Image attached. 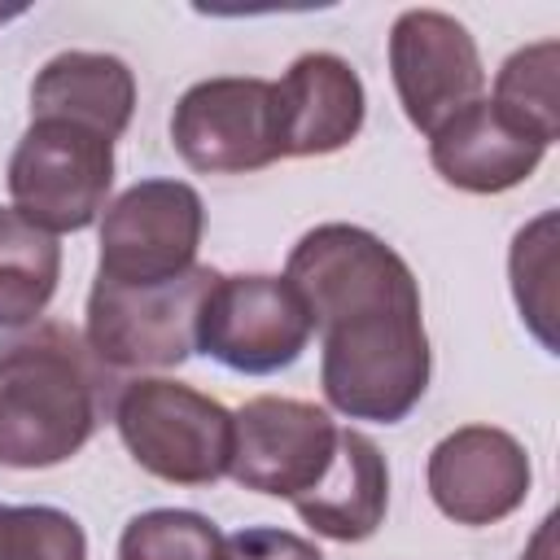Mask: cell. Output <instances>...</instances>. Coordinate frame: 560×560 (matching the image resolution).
Returning a JSON list of instances; mask_svg holds the SVG:
<instances>
[{
  "label": "cell",
  "mask_w": 560,
  "mask_h": 560,
  "mask_svg": "<svg viewBox=\"0 0 560 560\" xmlns=\"http://www.w3.org/2000/svg\"><path fill=\"white\" fill-rule=\"evenodd\" d=\"M214 271L192 267L166 284H114L92 280L88 293V350L109 368H179L197 350V311Z\"/></svg>",
  "instance_id": "5b68a950"
},
{
  "label": "cell",
  "mask_w": 560,
  "mask_h": 560,
  "mask_svg": "<svg viewBox=\"0 0 560 560\" xmlns=\"http://www.w3.org/2000/svg\"><path fill=\"white\" fill-rule=\"evenodd\" d=\"M433 508L455 525H494L512 516L534 481L525 446L494 424H464L446 433L424 464Z\"/></svg>",
  "instance_id": "8fae6325"
},
{
  "label": "cell",
  "mask_w": 560,
  "mask_h": 560,
  "mask_svg": "<svg viewBox=\"0 0 560 560\" xmlns=\"http://www.w3.org/2000/svg\"><path fill=\"white\" fill-rule=\"evenodd\" d=\"M556 57H560L556 39H538V44L516 48L499 66L494 92H490V101L512 122L534 131L542 144H556V131H560V122H556Z\"/></svg>",
  "instance_id": "e0dca14e"
},
{
  "label": "cell",
  "mask_w": 560,
  "mask_h": 560,
  "mask_svg": "<svg viewBox=\"0 0 560 560\" xmlns=\"http://www.w3.org/2000/svg\"><path fill=\"white\" fill-rule=\"evenodd\" d=\"M319 332V389L346 420H407L433 372L407 258L354 223L311 228L284 262Z\"/></svg>",
  "instance_id": "6da1fadb"
},
{
  "label": "cell",
  "mask_w": 560,
  "mask_h": 560,
  "mask_svg": "<svg viewBox=\"0 0 560 560\" xmlns=\"http://www.w3.org/2000/svg\"><path fill=\"white\" fill-rule=\"evenodd\" d=\"M206 232L201 192L184 179H140L101 214L96 276L114 284H166L197 267Z\"/></svg>",
  "instance_id": "52a82bcc"
},
{
  "label": "cell",
  "mask_w": 560,
  "mask_h": 560,
  "mask_svg": "<svg viewBox=\"0 0 560 560\" xmlns=\"http://www.w3.org/2000/svg\"><path fill=\"white\" fill-rule=\"evenodd\" d=\"M293 508L315 534H324L332 542L372 538L389 508V468H385L381 446L359 429H341L337 455H332L324 481Z\"/></svg>",
  "instance_id": "9a60e30c"
},
{
  "label": "cell",
  "mask_w": 560,
  "mask_h": 560,
  "mask_svg": "<svg viewBox=\"0 0 560 560\" xmlns=\"http://www.w3.org/2000/svg\"><path fill=\"white\" fill-rule=\"evenodd\" d=\"M341 424L302 398L258 394L241 411H232V464L228 477L245 490L271 494V499H306L332 455H337Z\"/></svg>",
  "instance_id": "9c48e42d"
},
{
  "label": "cell",
  "mask_w": 560,
  "mask_h": 560,
  "mask_svg": "<svg viewBox=\"0 0 560 560\" xmlns=\"http://www.w3.org/2000/svg\"><path fill=\"white\" fill-rule=\"evenodd\" d=\"M223 560H324L315 542L276 525H249L223 538Z\"/></svg>",
  "instance_id": "44dd1931"
},
{
  "label": "cell",
  "mask_w": 560,
  "mask_h": 560,
  "mask_svg": "<svg viewBox=\"0 0 560 560\" xmlns=\"http://www.w3.org/2000/svg\"><path fill=\"white\" fill-rule=\"evenodd\" d=\"M114 429L131 459L171 486H214L232 464V411L171 376H136L114 398Z\"/></svg>",
  "instance_id": "3957f363"
},
{
  "label": "cell",
  "mask_w": 560,
  "mask_h": 560,
  "mask_svg": "<svg viewBox=\"0 0 560 560\" xmlns=\"http://www.w3.org/2000/svg\"><path fill=\"white\" fill-rule=\"evenodd\" d=\"M109 368L57 319H39L0 346V464L57 468L105 420Z\"/></svg>",
  "instance_id": "7a4b0ae2"
},
{
  "label": "cell",
  "mask_w": 560,
  "mask_h": 560,
  "mask_svg": "<svg viewBox=\"0 0 560 560\" xmlns=\"http://www.w3.org/2000/svg\"><path fill=\"white\" fill-rule=\"evenodd\" d=\"M61 280L57 236L31 228L13 206H0V328L22 332L39 324Z\"/></svg>",
  "instance_id": "2e32d148"
},
{
  "label": "cell",
  "mask_w": 560,
  "mask_h": 560,
  "mask_svg": "<svg viewBox=\"0 0 560 560\" xmlns=\"http://www.w3.org/2000/svg\"><path fill=\"white\" fill-rule=\"evenodd\" d=\"M521 560H556V516H547L534 534V542L521 551Z\"/></svg>",
  "instance_id": "7402d4cb"
},
{
  "label": "cell",
  "mask_w": 560,
  "mask_h": 560,
  "mask_svg": "<svg viewBox=\"0 0 560 560\" xmlns=\"http://www.w3.org/2000/svg\"><path fill=\"white\" fill-rule=\"evenodd\" d=\"M136 114V74L114 52L70 48L39 66L31 83V118H70L109 140L127 131Z\"/></svg>",
  "instance_id": "5bb4252c"
},
{
  "label": "cell",
  "mask_w": 560,
  "mask_h": 560,
  "mask_svg": "<svg viewBox=\"0 0 560 560\" xmlns=\"http://www.w3.org/2000/svg\"><path fill=\"white\" fill-rule=\"evenodd\" d=\"M311 311L284 276L214 271L197 311V350L245 376L293 368L311 346Z\"/></svg>",
  "instance_id": "8992f818"
},
{
  "label": "cell",
  "mask_w": 560,
  "mask_h": 560,
  "mask_svg": "<svg viewBox=\"0 0 560 560\" xmlns=\"http://www.w3.org/2000/svg\"><path fill=\"white\" fill-rule=\"evenodd\" d=\"M368 92L337 52H302L276 79L280 158H328L363 131Z\"/></svg>",
  "instance_id": "7c38bea8"
},
{
  "label": "cell",
  "mask_w": 560,
  "mask_h": 560,
  "mask_svg": "<svg viewBox=\"0 0 560 560\" xmlns=\"http://www.w3.org/2000/svg\"><path fill=\"white\" fill-rule=\"evenodd\" d=\"M118 560H223V534L188 508H153L122 525Z\"/></svg>",
  "instance_id": "ac0fdd59"
},
{
  "label": "cell",
  "mask_w": 560,
  "mask_h": 560,
  "mask_svg": "<svg viewBox=\"0 0 560 560\" xmlns=\"http://www.w3.org/2000/svg\"><path fill=\"white\" fill-rule=\"evenodd\" d=\"M114 188V140L79 127L70 118H31L9 158V201L13 210L48 232L92 228Z\"/></svg>",
  "instance_id": "277c9868"
},
{
  "label": "cell",
  "mask_w": 560,
  "mask_h": 560,
  "mask_svg": "<svg viewBox=\"0 0 560 560\" xmlns=\"http://www.w3.org/2000/svg\"><path fill=\"white\" fill-rule=\"evenodd\" d=\"M0 560H88V534L61 508L0 503Z\"/></svg>",
  "instance_id": "ffe728a7"
},
{
  "label": "cell",
  "mask_w": 560,
  "mask_h": 560,
  "mask_svg": "<svg viewBox=\"0 0 560 560\" xmlns=\"http://www.w3.org/2000/svg\"><path fill=\"white\" fill-rule=\"evenodd\" d=\"M551 144H542L534 131L512 122L490 96H477L459 114H451L433 136H429V162L433 171L459 188V192H508L525 184L538 162L547 158Z\"/></svg>",
  "instance_id": "4fadbf2b"
},
{
  "label": "cell",
  "mask_w": 560,
  "mask_h": 560,
  "mask_svg": "<svg viewBox=\"0 0 560 560\" xmlns=\"http://www.w3.org/2000/svg\"><path fill=\"white\" fill-rule=\"evenodd\" d=\"M512 298L521 306V319L534 328V337L556 354V332H551V271H556V214H538L529 228L516 232L512 254Z\"/></svg>",
  "instance_id": "d6986e66"
},
{
  "label": "cell",
  "mask_w": 560,
  "mask_h": 560,
  "mask_svg": "<svg viewBox=\"0 0 560 560\" xmlns=\"http://www.w3.org/2000/svg\"><path fill=\"white\" fill-rule=\"evenodd\" d=\"M389 79L407 122L433 136L486 88L477 39L442 9H402L389 26Z\"/></svg>",
  "instance_id": "30bf717a"
},
{
  "label": "cell",
  "mask_w": 560,
  "mask_h": 560,
  "mask_svg": "<svg viewBox=\"0 0 560 560\" xmlns=\"http://www.w3.org/2000/svg\"><path fill=\"white\" fill-rule=\"evenodd\" d=\"M171 144L201 175H245L280 162L276 83L254 74L192 83L175 101Z\"/></svg>",
  "instance_id": "ba28073f"
},
{
  "label": "cell",
  "mask_w": 560,
  "mask_h": 560,
  "mask_svg": "<svg viewBox=\"0 0 560 560\" xmlns=\"http://www.w3.org/2000/svg\"><path fill=\"white\" fill-rule=\"evenodd\" d=\"M13 13H18V9H0V22H4V18H13Z\"/></svg>",
  "instance_id": "603a6c76"
}]
</instances>
